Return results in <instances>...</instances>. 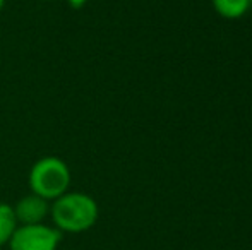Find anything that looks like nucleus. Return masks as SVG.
<instances>
[{
  "label": "nucleus",
  "instance_id": "10",
  "mask_svg": "<svg viewBox=\"0 0 252 250\" xmlns=\"http://www.w3.org/2000/svg\"><path fill=\"white\" fill-rule=\"evenodd\" d=\"M251 3H252V0H251Z\"/></svg>",
  "mask_w": 252,
  "mask_h": 250
},
{
  "label": "nucleus",
  "instance_id": "5",
  "mask_svg": "<svg viewBox=\"0 0 252 250\" xmlns=\"http://www.w3.org/2000/svg\"><path fill=\"white\" fill-rule=\"evenodd\" d=\"M17 226L19 223L14 214V207L7 202H0V247H5L9 244Z\"/></svg>",
  "mask_w": 252,
  "mask_h": 250
},
{
  "label": "nucleus",
  "instance_id": "4",
  "mask_svg": "<svg viewBox=\"0 0 252 250\" xmlns=\"http://www.w3.org/2000/svg\"><path fill=\"white\" fill-rule=\"evenodd\" d=\"M14 214L19 224H40L50 218V202L36 194H28L16 202Z\"/></svg>",
  "mask_w": 252,
  "mask_h": 250
},
{
  "label": "nucleus",
  "instance_id": "6",
  "mask_svg": "<svg viewBox=\"0 0 252 250\" xmlns=\"http://www.w3.org/2000/svg\"><path fill=\"white\" fill-rule=\"evenodd\" d=\"M251 0H213L215 10L225 19H239L249 10Z\"/></svg>",
  "mask_w": 252,
  "mask_h": 250
},
{
  "label": "nucleus",
  "instance_id": "3",
  "mask_svg": "<svg viewBox=\"0 0 252 250\" xmlns=\"http://www.w3.org/2000/svg\"><path fill=\"white\" fill-rule=\"evenodd\" d=\"M62 233L47 223L19 224L10 237L9 250H59Z\"/></svg>",
  "mask_w": 252,
  "mask_h": 250
},
{
  "label": "nucleus",
  "instance_id": "1",
  "mask_svg": "<svg viewBox=\"0 0 252 250\" xmlns=\"http://www.w3.org/2000/svg\"><path fill=\"white\" fill-rule=\"evenodd\" d=\"M100 218V206L90 194L69 190L50 202V220L60 233L79 235L91 230Z\"/></svg>",
  "mask_w": 252,
  "mask_h": 250
},
{
  "label": "nucleus",
  "instance_id": "2",
  "mask_svg": "<svg viewBox=\"0 0 252 250\" xmlns=\"http://www.w3.org/2000/svg\"><path fill=\"white\" fill-rule=\"evenodd\" d=\"M70 184H72L70 168L59 156H43L36 160L28 175L31 194L43 197L48 202L69 192Z\"/></svg>",
  "mask_w": 252,
  "mask_h": 250
},
{
  "label": "nucleus",
  "instance_id": "8",
  "mask_svg": "<svg viewBox=\"0 0 252 250\" xmlns=\"http://www.w3.org/2000/svg\"><path fill=\"white\" fill-rule=\"evenodd\" d=\"M5 2H7V0H0V12H2L3 7H5Z\"/></svg>",
  "mask_w": 252,
  "mask_h": 250
},
{
  "label": "nucleus",
  "instance_id": "9",
  "mask_svg": "<svg viewBox=\"0 0 252 250\" xmlns=\"http://www.w3.org/2000/svg\"><path fill=\"white\" fill-rule=\"evenodd\" d=\"M41 2H50V0H41Z\"/></svg>",
  "mask_w": 252,
  "mask_h": 250
},
{
  "label": "nucleus",
  "instance_id": "7",
  "mask_svg": "<svg viewBox=\"0 0 252 250\" xmlns=\"http://www.w3.org/2000/svg\"><path fill=\"white\" fill-rule=\"evenodd\" d=\"M88 2H91V0H65L67 5H70L72 9H81V7H84Z\"/></svg>",
  "mask_w": 252,
  "mask_h": 250
}]
</instances>
